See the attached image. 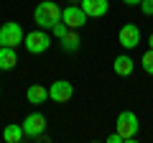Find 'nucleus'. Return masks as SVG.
I'll use <instances>...</instances> for the list:
<instances>
[{
	"mask_svg": "<svg viewBox=\"0 0 153 143\" xmlns=\"http://www.w3.org/2000/svg\"><path fill=\"white\" fill-rule=\"evenodd\" d=\"M33 18H36L38 28H54L56 23L61 21V8L56 5L54 0H44V3H38L36 10H33Z\"/></svg>",
	"mask_w": 153,
	"mask_h": 143,
	"instance_id": "nucleus-1",
	"label": "nucleus"
},
{
	"mask_svg": "<svg viewBox=\"0 0 153 143\" xmlns=\"http://www.w3.org/2000/svg\"><path fill=\"white\" fill-rule=\"evenodd\" d=\"M117 133L123 136L125 143H133L138 136V115L133 110H123L117 115Z\"/></svg>",
	"mask_w": 153,
	"mask_h": 143,
	"instance_id": "nucleus-2",
	"label": "nucleus"
},
{
	"mask_svg": "<svg viewBox=\"0 0 153 143\" xmlns=\"http://www.w3.org/2000/svg\"><path fill=\"white\" fill-rule=\"evenodd\" d=\"M23 39H26V33H23L21 23H16V21L3 23V28H0V46H10V49H16L18 44H23Z\"/></svg>",
	"mask_w": 153,
	"mask_h": 143,
	"instance_id": "nucleus-3",
	"label": "nucleus"
},
{
	"mask_svg": "<svg viewBox=\"0 0 153 143\" xmlns=\"http://www.w3.org/2000/svg\"><path fill=\"white\" fill-rule=\"evenodd\" d=\"M23 44H26L28 54H44V51L51 46V36L44 31V28H41V31H31V33H26Z\"/></svg>",
	"mask_w": 153,
	"mask_h": 143,
	"instance_id": "nucleus-4",
	"label": "nucleus"
},
{
	"mask_svg": "<svg viewBox=\"0 0 153 143\" xmlns=\"http://www.w3.org/2000/svg\"><path fill=\"white\" fill-rule=\"evenodd\" d=\"M21 125H23L26 138H33V141H36V138L44 136V130H46V115H41V112H31Z\"/></svg>",
	"mask_w": 153,
	"mask_h": 143,
	"instance_id": "nucleus-5",
	"label": "nucleus"
},
{
	"mask_svg": "<svg viewBox=\"0 0 153 143\" xmlns=\"http://www.w3.org/2000/svg\"><path fill=\"white\" fill-rule=\"evenodd\" d=\"M117 41H120L123 49H135V46L140 44V28H138L135 23H125V26L120 28V33H117Z\"/></svg>",
	"mask_w": 153,
	"mask_h": 143,
	"instance_id": "nucleus-6",
	"label": "nucleus"
},
{
	"mask_svg": "<svg viewBox=\"0 0 153 143\" xmlns=\"http://www.w3.org/2000/svg\"><path fill=\"white\" fill-rule=\"evenodd\" d=\"M61 21L69 28H76V31H79V28L87 23V13L82 10V5H69V8L61 10Z\"/></svg>",
	"mask_w": 153,
	"mask_h": 143,
	"instance_id": "nucleus-7",
	"label": "nucleus"
},
{
	"mask_svg": "<svg viewBox=\"0 0 153 143\" xmlns=\"http://www.w3.org/2000/svg\"><path fill=\"white\" fill-rule=\"evenodd\" d=\"M71 95H74V87H71V82H66V79H59V82H54L49 87V97L54 100V102H69Z\"/></svg>",
	"mask_w": 153,
	"mask_h": 143,
	"instance_id": "nucleus-8",
	"label": "nucleus"
},
{
	"mask_svg": "<svg viewBox=\"0 0 153 143\" xmlns=\"http://www.w3.org/2000/svg\"><path fill=\"white\" fill-rule=\"evenodd\" d=\"M79 5H82L84 13H87V18H102L105 13H107L110 3L107 0H82Z\"/></svg>",
	"mask_w": 153,
	"mask_h": 143,
	"instance_id": "nucleus-9",
	"label": "nucleus"
},
{
	"mask_svg": "<svg viewBox=\"0 0 153 143\" xmlns=\"http://www.w3.org/2000/svg\"><path fill=\"white\" fill-rule=\"evenodd\" d=\"M112 69H115V74H117V77H130L133 69H135V61H133L128 54H120V56H115Z\"/></svg>",
	"mask_w": 153,
	"mask_h": 143,
	"instance_id": "nucleus-10",
	"label": "nucleus"
},
{
	"mask_svg": "<svg viewBox=\"0 0 153 143\" xmlns=\"http://www.w3.org/2000/svg\"><path fill=\"white\" fill-rule=\"evenodd\" d=\"M18 66V54L16 49H10V46H0V69L3 72H10Z\"/></svg>",
	"mask_w": 153,
	"mask_h": 143,
	"instance_id": "nucleus-11",
	"label": "nucleus"
},
{
	"mask_svg": "<svg viewBox=\"0 0 153 143\" xmlns=\"http://www.w3.org/2000/svg\"><path fill=\"white\" fill-rule=\"evenodd\" d=\"M59 41H61V49L69 51V54L79 51V46H82V39H79V31H76V28H69L66 36H64V39H59Z\"/></svg>",
	"mask_w": 153,
	"mask_h": 143,
	"instance_id": "nucleus-12",
	"label": "nucleus"
},
{
	"mask_svg": "<svg viewBox=\"0 0 153 143\" xmlns=\"http://www.w3.org/2000/svg\"><path fill=\"white\" fill-rule=\"evenodd\" d=\"M26 97H28L31 105H41V102L49 100V89H46L44 84H31V87L26 89Z\"/></svg>",
	"mask_w": 153,
	"mask_h": 143,
	"instance_id": "nucleus-13",
	"label": "nucleus"
},
{
	"mask_svg": "<svg viewBox=\"0 0 153 143\" xmlns=\"http://www.w3.org/2000/svg\"><path fill=\"white\" fill-rule=\"evenodd\" d=\"M23 138H26L23 125H5V128H3V141H5V143H21Z\"/></svg>",
	"mask_w": 153,
	"mask_h": 143,
	"instance_id": "nucleus-14",
	"label": "nucleus"
},
{
	"mask_svg": "<svg viewBox=\"0 0 153 143\" xmlns=\"http://www.w3.org/2000/svg\"><path fill=\"white\" fill-rule=\"evenodd\" d=\"M140 64H143V69H146V74H153V49H148L146 54H143Z\"/></svg>",
	"mask_w": 153,
	"mask_h": 143,
	"instance_id": "nucleus-15",
	"label": "nucleus"
},
{
	"mask_svg": "<svg viewBox=\"0 0 153 143\" xmlns=\"http://www.w3.org/2000/svg\"><path fill=\"white\" fill-rule=\"evenodd\" d=\"M51 31H54V36H56V39H64V36H66V31H69V26H66L64 21H59L54 28H51Z\"/></svg>",
	"mask_w": 153,
	"mask_h": 143,
	"instance_id": "nucleus-16",
	"label": "nucleus"
},
{
	"mask_svg": "<svg viewBox=\"0 0 153 143\" xmlns=\"http://www.w3.org/2000/svg\"><path fill=\"white\" fill-rule=\"evenodd\" d=\"M140 10L146 16H153V0H140Z\"/></svg>",
	"mask_w": 153,
	"mask_h": 143,
	"instance_id": "nucleus-17",
	"label": "nucleus"
},
{
	"mask_svg": "<svg viewBox=\"0 0 153 143\" xmlns=\"http://www.w3.org/2000/svg\"><path fill=\"white\" fill-rule=\"evenodd\" d=\"M107 143H125V141H123V136H120V133L115 130L112 136H107Z\"/></svg>",
	"mask_w": 153,
	"mask_h": 143,
	"instance_id": "nucleus-18",
	"label": "nucleus"
},
{
	"mask_svg": "<svg viewBox=\"0 0 153 143\" xmlns=\"http://www.w3.org/2000/svg\"><path fill=\"white\" fill-rule=\"evenodd\" d=\"M125 5H140V0H123Z\"/></svg>",
	"mask_w": 153,
	"mask_h": 143,
	"instance_id": "nucleus-19",
	"label": "nucleus"
},
{
	"mask_svg": "<svg viewBox=\"0 0 153 143\" xmlns=\"http://www.w3.org/2000/svg\"><path fill=\"white\" fill-rule=\"evenodd\" d=\"M148 46H151V49H153V33H151V39H148Z\"/></svg>",
	"mask_w": 153,
	"mask_h": 143,
	"instance_id": "nucleus-20",
	"label": "nucleus"
},
{
	"mask_svg": "<svg viewBox=\"0 0 153 143\" xmlns=\"http://www.w3.org/2000/svg\"><path fill=\"white\" fill-rule=\"evenodd\" d=\"M69 3H71V5H79V3H82V0H69Z\"/></svg>",
	"mask_w": 153,
	"mask_h": 143,
	"instance_id": "nucleus-21",
	"label": "nucleus"
},
{
	"mask_svg": "<svg viewBox=\"0 0 153 143\" xmlns=\"http://www.w3.org/2000/svg\"><path fill=\"white\" fill-rule=\"evenodd\" d=\"M0 95H3V89H0Z\"/></svg>",
	"mask_w": 153,
	"mask_h": 143,
	"instance_id": "nucleus-22",
	"label": "nucleus"
}]
</instances>
